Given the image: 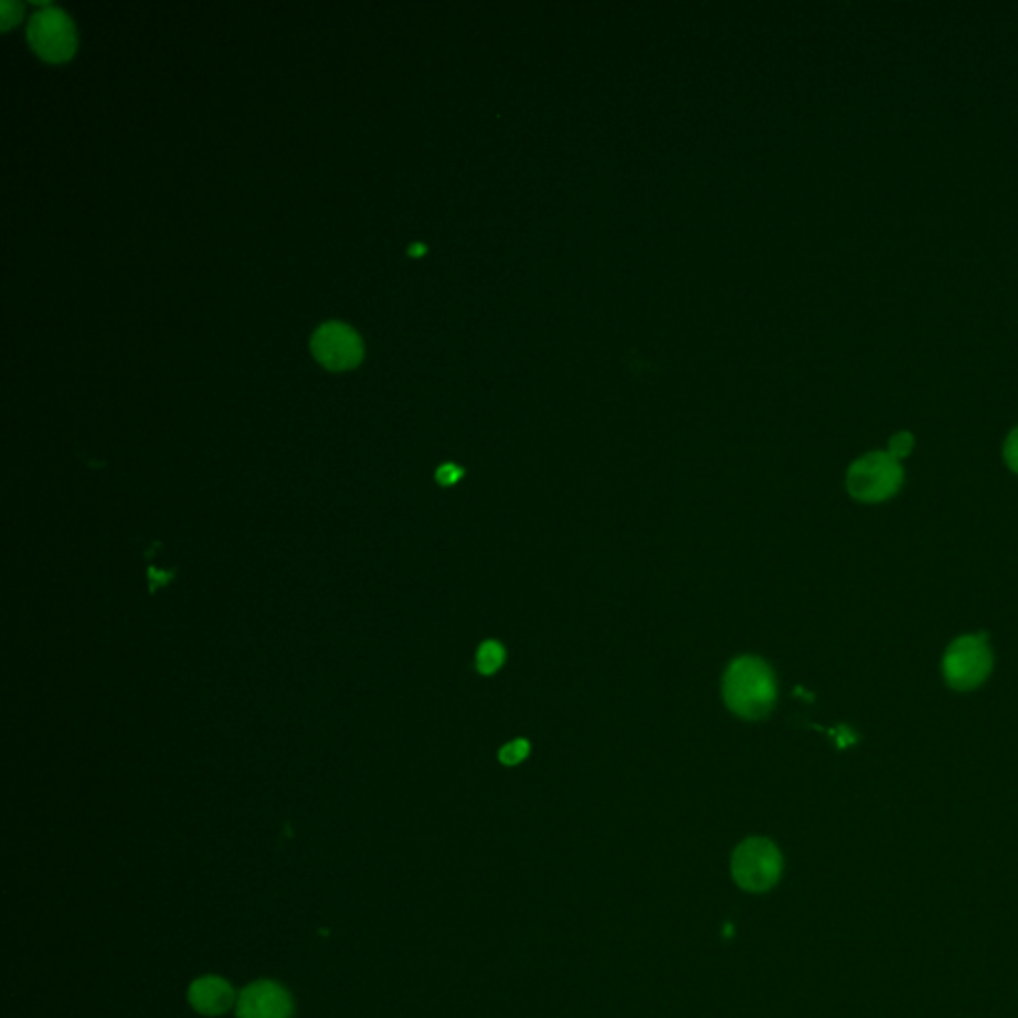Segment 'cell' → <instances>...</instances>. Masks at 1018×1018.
<instances>
[{
  "label": "cell",
  "instance_id": "obj_2",
  "mask_svg": "<svg viewBox=\"0 0 1018 1018\" xmlns=\"http://www.w3.org/2000/svg\"><path fill=\"white\" fill-rule=\"evenodd\" d=\"M905 479L899 459L889 452H869L848 469V491L863 503H879L893 498Z\"/></svg>",
  "mask_w": 1018,
  "mask_h": 1018
},
{
  "label": "cell",
  "instance_id": "obj_5",
  "mask_svg": "<svg viewBox=\"0 0 1018 1018\" xmlns=\"http://www.w3.org/2000/svg\"><path fill=\"white\" fill-rule=\"evenodd\" d=\"M780 871L782 856L768 839H746L732 859V873L746 891H766L778 881Z\"/></svg>",
  "mask_w": 1018,
  "mask_h": 1018
},
{
  "label": "cell",
  "instance_id": "obj_1",
  "mask_svg": "<svg viewBox=\"0 0 1018 1018\" xmlns=\"http://www.w3.org/2000/svg\"><path fill=\"white\" fill-rule=\"evenodd\" d=\"M724 702L740 719L766 717L776 702V682L768 665L756 657L732 660L722 680Z\"/></svg>",
  "mask_w": 1018,
  "mask_h": 1018
},
{
  "label": "cell",
  "instance_id": "obj_4",
  "mask_svg": "<svg viewBox=\"0 0 1018 1018\" xmlns=\"http://www.w3.org/2000/svg\"><path fill=\"white\" fill-rule=\"evenodd\" d=\"M29 42L49 62H64L76 51V31L71 17L56 7H44L29 21Z\"/></svg>",
  "mask_w": 1018,
  "mask_h": 1018
},
{
  "label": "cell",
  "instance_id": "obj_9",
  "mask_svg": "<svg viewBox=\"0 0 1018 1018\" xmlns=\"http://www.w3.org/2000/svg\"><path fill=\"white\" fill-rule=\"evenodd\" d=\"M506 660V650L499 645L498 640H484L479 645L478 655H476V667L481 675H494L496 670L503 665Z\"/></svg>",
  "mask_w": 1018,
  "mask_h": 1018
},
{
  "label": "cell",
  "instance_id": "obj_10",
  "mask_svg": "<svg viewBox=\"0 0 1018 1018\" xmlns=\"http://www.w3.org/2000/svg\"><path fill=\"white\" fill-rule=\"evenodd\" d=\"M528 754H530V742L518 739L499 750V760L503 764H508V766H516V764H520V762L528 759Z\"/></svg>",
  "mask_w": 1018,
  "mask_h": 1018
},
{
  "label": "cell",
  "instance_id": "obj_8",
  "mask_svg": "<svg viewBox=\"0 0 1018 1018\" xmlns=\"http://www.w3.org/2000/svg\"><path fill=\"white\" fill-rule=\"evenodd\" d=\"M233 988L227 980L220 977H203L195 980L190 988V1000L193 1007L203 1015H221L233 1005Z\"/></svg>",
  "mask_w": 1018,
  "mask_h": 1018
},
{
  "label": "cell",
  "instance_id": "obj_12",
  "mask_svg": "<svg viewBox=\"0 0 1018 1018\" xmlns=\"http://www.w3.org/2000/svg\"><path fill=\"white\" fill-rule=\"evenodd\" d=\"M21 14V2H14V0H2V2H0V29H2V31L11 29L14 22H19Z\"/></svg>",
  "mask_w": 1018,
  "mask_h": 1018
},
{
  "label": "cell",
  "instance_id": "obj_6",
  "mask_svg": "<svg viewBox=\"0 0 1018 1018\" xmlns=\"http://www.w3.org/2000/svg\"><path fill=\"white\" fill-rule=\"evenodd\" d=\"M310 350L325 369H354L362 360L364 347L357 330L344 322L330 320L320 325L310 339Z\"/></svg>",
  "mask_w": 1018,
  "mask_h": 1018
},
{
  "label": "cell",
  "instance_id": "obj_14",
  "mask_svg": "<svg viewBox=\"0 0 1018 1018\" xmlns=\"http://www.w3.org/2000/svg\"><path fill=\"white\" fill-rule=\"evenodd\" d=\"M462 476H464V469L456 466V464H444L436 471V479L442 486H454Z\"/></svg>",
  "mask_w": 1018,
  "mask_h": 1018
},
{
  "label": "cell",
  "instance_id": "obj_11",
  "mask_svg": "<svg viewBox=\"0 0 1018 1018\" xmlns=\"http://www.w3.org/2000/svg\"><path fill=\"white\" fill-rule=\"evenodd\" d=\"M913 448H915V436H913L911 432H908V430L898 432L895 436H891V439H889L888 452L893 458L899 459V462L911 456Z\"/></svg>",
  "mask_w": 1018,
  "mask_h": 1018
},
{
  "label": "cell",
  "instance_id": "obj_13",
  "mask_svg": "<svg viewBox=\"0 0 1018 1018\" xmlns=\"http://www.w3.org/2000/svg\"><path fill=\"white\" fill-rule=\"evenodd\" d=\"M1003 456H1005L1008 468L1018 474V426L1008 434L1005 448H1003Z\"/></svg>",
  "mask_w": 1018,
  "mask_h": 1018
},
{
  "label": "cell",
  "instance_id": "obj_15",
  "mask_svg": "<svg viewBox=\"0 0 1018 1018\" xmlns=\"http://www.w3.org/2000/svg\"><path fill=\"white\" fill-rule=\"evenodd\" d=\"M424 251H426L424 250V245H418V243H416V245H412V247H410V255H416V257H420Z\"/></svg>",
  "mask_w": 1018,
  "mask_h": 1018
},
{
  "label": "cell",
  "instance_id": "obj_7",
  "mask_svg": "<svg viewBox=\"0 0 1018 1018\" xmlns=\"http://www.w3.org/2000/svg\"><path fill=\"white\" fill-rule=\"evenodd\" d=\"M293 1012L289 993L285 988L259 980L241 990L237 1000V1017L240 1018H289Z\"/></svg>",
  "mask_w": 1018,
  "mask_h": 1018
},
{
  "label": "cell",
  "instance_id": "obj_3",
  "mask_svg": "<svg viewBox=\"0 0 1018 1018\" xmlns=\"http://www.w3.org/2000/svg\"><path fill=\"white\" fill-rule=\"evenodd\" d=\"M993 670V650L985 633L958 637L943 657V677L951 689L973 690L980 687Z\"/></svg>",
  "mask_w": 1018,
  "mask_h": 1018
}]
</instances>
